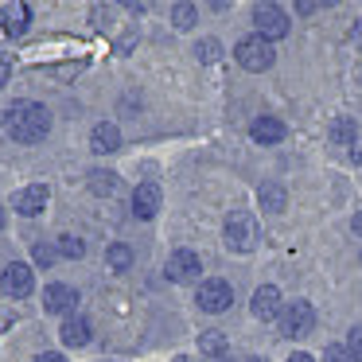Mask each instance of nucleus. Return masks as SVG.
<instances>
[{"label": "nucleus", "instance_id": "f257e3e1", "mask_svg": "<svg viewBox=\"0 0 362 362\" xmlns=\"http://www.w3.org/2000/svg\"><path fill=\"white\" fill-rule=\"evenodd\" d=\"M4 129L20 144H40L51 133V110L43 102H16L4 110Z\"/></svg>", "mask_w": 362, "mask_h": 362}, {"label": "nucleus", "instance_id": "f03ea898", "mask_svg": "<svg viewBox=\"0 0 362 362\" xmlns=\"http://www.w3.org/2000/svg\"><path fill=\"white\" fill-rule=\"evenodd\" d=\"M222 238H226L230 253H253L261 245V226L250 211H230L222 222Z\"/></svg>", "mask_w": 362, "mask_h": 362}, {"label": "nucleus", "instance_id": "7ed1b4c3", "mask_svg": "<svg viewBox=\"0 0 362 362\" xmlns=\"http://www.w3.org/2000/svg\"><path fill=\"white\" fill-rule=\"evenodd\" d=\"M253 28H257V35L261 40H284L288 35V28H292V20H288V12L281 8V4H253Z\"/></svg>", "mask_w": 362, "mask_h": 362}, {"label": "nucleus", "instance_id": "20e7f679", "mask_svg": "<svg viewBox=\"0 0 362 362\" xmlns=\"http://www.w3.org/2000/svg\"><path fill=\"white\" fill-rule=\"evenodd\" d=\"M234 55H238V63H242L245 71L261 74V71H269V66H273L276 51H273V43L261 40V35H245V40H238Z\"/></svg>", "mask_w": 362, "mask_h": 362}, {"label": "nucleus", "instance_id": "39448f33", "mask_svg": "<svg viewBox=\"0 0 362 362\" xmlns=\"http://www.w3.org/2000/svg\"><path fill=\"white\" fill-rule=\"evenodd\" d=\"M281 331L288 339H304L315 331V308L308 304V300H288L281 312Z\"/></svg>", "mask_w": 362, "mask_h": 362}, {"label": "nucleus", "instance_id": "423d86ee", "mask_svg": "<svg viewBox=\"0 0 362 362\" xmlns=\"http://www.w3.org/2000/svg\"><path fill=\"white\" fill-rule=\"evenodd\" d=\"M0 288H4V296H12V300L32 296V288H35L32 265H24V261H12V265L4 269V276H0Z\"/></svg>", "mask_w": 362, "mask_h": 362}, {"label": "nucleus", "instance_id": "0eeeda50", "mask_svg": "<svg viewBox=\"0 0 362 362\" xmlns=\"http://www.w3.org/2000/svg\"><path fill=\"white\" fill-rule=\"evenodd\" d=\"M203 276V261H199L195 250H175L172 257H168V281L175 284H191Z\"/></svg>", "mask_w": 362, "mask_h": 362}, {"label": "nucleus", "instance_id": "6e6552de", "mask_svg": "<svg viewBox=\"0 0 362 362\" xmlns=\"http://www.w3.org/2000/svg\"><path fill=\"white\" fill-rule=\"evenodd\" d=\"M195 304L203 308V312H226V308L234 304V288H230L226 281H203L195 292Z\"/></svg>", "mask_w": 362, "mask_h": 362}, {"label": "nucleus", "instance_id": "1a4fd4ad", "mask_svg": "<svg viewBox=\"0 0 362 362\" xmlns=\"http://www.w3.org/2000/svg\"><path fill=\"white\" fill-rule=\"evenodd\" d=\"M253 315H257L261 323H273V320H281V312H284V300H281V288L276 284H261L257 292H253Z\"/></svg>", "mask_w": 362, "mask_h": 362}, {"label": "nucleus", "instance_id": "9d476101", "mask_svg": "<svg viewBox=\"0 0 362 362\" xmlns=\"http://www.w3.org/2000/svg\"><path fill=\"white\" fill-rule=\"evenodd\" d=\"M0 28H4V35H24L28 28H32V8H28L24 0H12V4H4L0 8Z\"/></svg>", "mask_w": 362, "mask_h": 362}, {"label": "nucleus", "instance_id": "9b49d317", "mask_svg": "<svg viewBox=\"0 0 362 362\" xmlns=\"http://www.w3.org/2000/svg\"><path fill=\"white\" fill-rule=\"evenodd\" d=\"M74 304H78V292L71 284H47L43 288V308L55 315H74Z\"/></svg>", "mask_w": 362, "mask_h": 362}, {"label": "nucleus", "instance_id": "f8f14e48", "mask_svg": "<svg viewBox=\"0 0 362 362\" xmlns=\"http://www.w3.org/2000/svg\"><path fill=\"white\" fill-rule=\"evenodd\" d=\"M47 199H51V191L43 187V183H32V187H24V191H16V199H12V206H16L24 218H35V214L47 206Z\"/></svg>", "mask_w": 362, "mask_h": 362}, {"label": "nucleus", "instance_id": "ddd939ff", "mask_svg": "<svg viewBox=\"0 0 362 362\" xmlns=\"http://www.w3.org/2000/svg\"><path fill=\"white\" fill-rule=\"evenodd\" d=\"M156 211H160V187L156 183H136V191H133V214L136 218H156Z\"/></svg>", "mask_w": 362, "mask_h": 362}, {"label": "nucleus", "instance_id": "4468645a", "mask_svg": "<svg viewBox=\"0 0 362 362\" xmlns=\"http://www.w3.org/2000/svg\"><path fill=\"white\" fill-rule=\"evenodd\" d=\"M90 148L94 152H117L121 148V129L113 125V121H98L94 125V133H90Z\"/></svg>", "mask_w": 362, "mask_h": 362}, {"label": "nucleus", "instance_id": "2eb2a0df", "mask_svg": "<svg viewBox=\"0 0 362 362\" xmlns=\"http://www.w3.org/2000/svg\"><path fill=\"white\" fill-rule=\"evenodd\" d=\"M250 136H253L257 144H281V141H284V125H281L276 117H269V113H265V117H253Z\"/></svg>", "mask_w": 362, "mask_h": 362}, {"label": "nucleus", "instance_id": "dca6fc26", "mask_svg": "<svg viewBox=\"0 0 362 362\" xmlns=\"http://www.w3.org/2000/svg\"><path fill=\"white\" fill-rule=\"evenodd\" d=\"M59 335H63L66 346H86L90 343V320L86 315H66L63 327H59Z\"/></svg>", "mask_w": 362, "mask_h": 362}, {"label": "nucleus", "instance_id": "f3484780", "mask_svg": "<svg viewBox=\"0 0 362 362\" xmlns=\"http://www.w3.org/2000/svg\"><path fill=\"white\" fill-rule=\"evenodd\" d=\"M257 199H261V206H265L269 214H281L284 206H288V195H284V187L276 180H265L257 187Z\"/></svg>", "mask_w": 362, "mask_h": 362}, {"label": "nucleus", "instance_id": "a211bd4d", "mask_svg": "<svg viewBox=\"0 0 362 362\" xmlns=\"http://www.w3.org/2000/svg\"><path fill=\"white\" fill-rule=\"evenodd\" d=\"M327 141L331 144H358V125H354L351 117H335L331 121V129H327Z\"/></svg>", "mask_w": 362, "mask_h": 362}, {"label": "nucleus", "instance_id": "6ab92c4d", "mask_svg": "<svg viewBox=\"0 0 362 362\" xmlns=\"http://www.w3.org/2000/svg\"><path fill=\"white\" fill-rule=\"evenodd\" d=\"M86 183H90V191H94V195L110 199L113 191H117V172H110V168H94V172L86 175Z\"/></svg>", "mask_w": 362, "mask_h": 362}, {"label": "nucleus", "instance_id": "aec40b11", "mask_svg": "<svg viewBox=\"0 0 362 362\" xmlns=\"http://www.w3.org/2000/svg\"><path fill=\"white\" fill-rule=\"evenodd\" d=\"M105 265H110L113 273H125V269L133 265V250H129V245H121V242H113L110 250H105Z\"/></svg>", "mask_w": 362, "mask_h": 362}, {"label": "nucleus", "instance_id": "412c9836", "mask_svg": "<svg viewBox=\"0 0 362 362\" xmlns=\"http://www.w3.org/2000/svg\"><path fill=\"white\" fill-rule=\"evenodd\" d=\"M199 20V8L195 4H187V0H180V4H172V24L180 28V32H191Z\"/></svg>", "mask_w": 362, "mask_h": 362}, {"label": "nucleus", "instance_id": "4be33fe9", "mask_svg": "<svg viewBox=\"0 0 362 362\" xmlns=\"http://www.w3.org/2000/svg\"><path fill=\"white\" fill-rule=\"evenodd\" d=\"M199 351L222 358V354H226V335H222V331H203V335H199Z\"/></svg>", "mask_w": 362, "mask_h": 362}, {"label": "nucleus", "instance_id": "5701e85b", "mask_svg": "<svg viewBox=\"0 0 362 362\" xmlns=\"http://www.w3.org/2000/svg\"><path fill=\"white\" fill-rule=\"evenodd\" d=\"M59 257H71V261H78L82 253H86V242H82V238H74V234H63L59 238Z\"/></svg>", "mask_w": 362, "mask_h": 362}, {"label": "nucleus", "instance_id": "b1692460", "mask_svg": "<svg viewBox=\"0 0 362 362\" xmlns=\"http://www.w3.org/2000/svg\"><path fill=\"white\" fill-rule=\"evenodd\" d=\"M195 59H199V63H218V59H222V43L218 40H199L195 43Z\"/></svg>", "mask_w": 362, "mask_h": 362}, {"label": "nucleus", "instance_id": "393cba45", "mask_svg": "<svg viewBox=\"0 0 362 362\" xmlns=\"http://www.w3.org/2000/svg\"><path fill=\"white\" fill-rule=\"evenodd\" d=\"M32 261H35L40 269H51V265L59 261V250H55V245H47V242H35V245H32Z\"/></svg>", "mask_w": 362, "mask_h": 362}, {"label": "nucleus", "instance_id": "a878e982", "mask_svg": "<svg viewBox=\"0 0 362 362\" xmlns=\"http://www.w3.org/2000/svg\"><path fill=\"white\" fill-rule=\"evenodd\" d=\"M323 362H358V358H354V354L346 351V346L331 343V346H327V354H323Z\"/></svg>", "mask_w": 362, "mask_h": 362}, {"label": "nucleus", "instance_id": "bb28decb", "mask_svg": "<svg viewBox=\"0 0 362 362\" xmlns=\"http://www.w3.org/2000/svg\"><path fill=\"white\" fill-rule=\"evenodd\" d=\"M346 351H351L354 358L362 362V323H354V327H351V339H346Z\"/></svg>", "mask_w": 362, "mask_h": 362}, {"label": "nucleus", "instance_id": "cd10ccee", "mask_svg": "<svg viewBox=\"0 0 362 362\" xmlns=\"http://www.w3.org/2000/svg\"><path fill=\"white\" fill-rule=\"evenodd\" d=\"M8 78H12V63L0 55V86H8Z\"/></svg>", "mask_w": 362, "mask_h": 362}, {"label": "nucleus", "instance_id": "c85d7f7f", "mask_svg": "<svg viewBox=\"0 0 362 362\" xmlns=\"http://www.w3.org/2000/svg\"><path fill=\"white\" fill-rule=\"evenodd\" d=\"M315 8H320V4H312V0H296V12H300V16H312Z\"/></svg>", "mask_w": 362, "mask_h": 362}, {"label": "nucleus", "instance_id": "c756f323", "mask_svg": "<svg viewBox=\"0 0 362 362\" xmlns=\"http://www.w3.org/2000/svg\"><path fill=\"white\" fill-rule=\"evenodd\" d=\"M35 362H66V358H63V354H59V351H43V354H40V358H35Z\"/></svg>", "mask_w": 362, "mask_h": 362}, {"label": "nucleus", "instance_id": "7c9ffc66", "mask_svg": "<svg viewBox=\"0 0 362 362\" xmlns=\"http://www.w3.org/2000/svg\"><path fill=\"white\" fill-rule=\"evenodd\" d=\"M351 40L362 47V20H354V28H351Z\"/></svg>", "mask_w": 362, "mask_h": 362}, {"label": "nucleus", "instance_id": "2f4dec72", "mask_svg": "<svg viewBox=\"0 0 362 362\" xmlns=\"http://www.w3.org/2000/svg\"><path fill=\"white\" fill-rule=\"evenodd\" d=\"M288 362H315L312 354H304V351H296V354H288Z\"/></svg>", "mask_w": 362, "mask_h": 362}, {"label": "nucleus", "instance_id": "473e14b6", "mask_svg": "<svg viewBox=\"0 0 362 362\" xmlns=\"http://www.w3.org/2000/svg\"><path fill=\"white\" fill-rule=\"evenodd\" d=\"M351 230H354V234L362 238V211H358V214H354V218H351Z\"/></svg>", "mask_w": 362, "mask_h": 362}, {"label": "nucleus", "instance_id": "72a5a7b5", "mask_svg": "<svg viewBox=\"0 0 362 362\" xmlns=\"http://www.w3.org/2000/svg\"><path fill=\"white\" fill-rule=\"evenodd\" d=\"M351 160H354V164H362V141H358V144H354V148H351Z\"/></svg>", "mask_w": 362, "mask_h": 362}, {"label": "nucleus", "instance_id": "f704fd0d", "mask_svg": "<svg viewBox=\"0 0 362 362\" xmlns=\"http://www.w3.org/2000/svg\"><path fill=\"white\" fill-rule=\"evenodd\" d=\"M0 230H4V206H0Z\"/></svg>", "mask_w": 362, "mask_h": 362}, {"label": "nucleus", "instance_id": "c9c22d12", "mask_svg": "<svg viewBox=\"0 0 362 362\" xmlns=\"http://www.w3.org/2000/svg\"><path fill=\"white\" fill-rule=\"evenodd\" d=\"M250 362H265V358H250Z\"/></svg>", "mask_w": 362, "mask_h": 362}, {"label": "nucleus", "instance_id": "e433bc0d", "mask_svg": "<svg viewBox=\"0 0 362 362\" xmlns=\"http://www.w3.org/2000/svg\"><path fill=\"white\" fill-rule=\"evenodd\" d=\"M218 362H230V358H218Z\"/></svg>", "mask_w": 362, "mask_h": 362}]
</instances>
